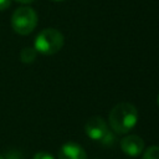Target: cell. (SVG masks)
Returning a JSON list of instances; mask_svg holds the SVG:
<instances>
[{
    "mask_svg": "<svg viewBox=\"0 0 159 159\" xmlns=\"http://www.w3.org/2000/svg\"><path fill=\"white\" fill-rule=\"evenodd\" d=\"M108 119L114 133L125 134L135 127L138 122V111L132 103L122 102L112 108Z\"/></svg>",
    "mask_w": 159,
    "mask_h": 159,
    "instance_id": "1",
    "label": "cell"
},
{
    "mask_svg": "<svg viewBox=\"0 0 159 159\" xmlns=\"http://www.w3.org/2000/svg\"><path fill=\"white\" fill-rule=\"evenodd\" d=\"M63 35L52 27L42 30L35 39L34 48L42 55H55L63 46Z\"/></svg>",
    "mask_w": 159,
    "mask_h": 159,
    "instance_id": "2",
    "label": "cell"
},
{
    "mask_svg": "<svg viewBox=\"0 0 159 159\" xmlns=\"http://www.w3.org/2000/svg\"><path fill=\"white\" fill-rule=\"evenodd\" d=\"M37 25V14L29 6H21L16 9L11 16L12 30L19 35L31 34Z\"/></svg>",
    "mask_w": 159,
    "mask_h": 159,
    "instance_id": "3",
    "label": "cell"
},
{
    "mask_svg": "<svg viewBox=\"0 0 159 159\" xmlns=\"http://www.w3.org/2000/svg\"><path fill=\"white\" fill-rule=\"evenodd\" d=\"M84 130H86V134L91 139H93V140H101L109 129H108L107 122L102 117L93 116V117H91L87 120V123L84 125Z\"/></svg>",
    "mask_w": 159,
    "mask_h": 159,
    "instance_id": "4",
    "label": "cell"
},
{
    "mask_svg": "<svg viewBox=\"0 0 159 159\" xmlns=\"http://www.w3.org/2000/svg\"><path fill=\"white\" fill-rule=\"evenodd\" d=\"M120 148L123 153L128 157H138L143 153L144 149V140L135 134H129L122 138L120 140Z\"/></svg>",
    "mask_w": 159,
    "mask_h": 159,
    "instance_id": "5",
    "label": "cell"
},
{
    "mask_svg": "<svg viewBox=\"0 0 159 159\" xmlns=\"http://www.w3.org/2000/svg\"><path fill=\"white\" fill-rule=\"evenodd\" d=\"M58 159H87V154L80 144L75 142H68L60 148Z\"/></svg>",
    "mask_w": 159,
    "mask_h": 159,
    "instance_id": "6",
    "label": "cell"
},
{
    "mask_svg": "<svg viewBox=\"0 0 159 159\" xmlns=\"http://www.w3.org/2000/svg\"><path fill=\"white\" fill-rule=\"evenodd\" d=\"M36 53L37 51L32 47H25L20 52V58L24 63H32L36 60Z\"/></svg>",
    "mask_w": 159,
    "mask_h": 159,
    "instance_id": "7",
    "label": "cell"
},
{
    "mask_svg": "<svg viewBox=\"0 0 159 159\" xmlns=\"http://www.w3.org/2000/svg\"><path fill=\"white\" fill-rule=\"evenodd\" d=\"M142 159H159V147L158 145H152L149 147L144 154Z\"/></svg>",
    "mask_w": 159,
    "mask_h": 159,
    "instance_id": "8",
    "label": "cell"
},
{
    "mask_svg": "<svg viewBox=\"0 0 159 159\" xmlns=\"http://www.w3.org/2000/svg\"><path fill=\"white\" fill-rule=\"evenodd\" d=\"M99 142H101L103 145H106V147H112V145L116 143V135H114L113 132L108 130V132L104 134V137H103Z\"/></svg>",
    "mask_w": 159,
    "mask_h": 159,
    "instance_id": "9",
    "label": "cell"
},
{
    "mask_svg": "<svg viewBox=\"0 0 159 159\" xmlns=\"http://www.w3.org/2000/svg\"><path fill=\"white\" fill-rule=\"evenodd\" d=\"M32 159H55V158H53L51 154L46 153V152H39V153H36V154L34 155Z\"/></svg>",
    "mask_w": 159,
    "mask_h": 159,
    "instance_id": "10",
    "label": "cell"
},
{
    "mask_svg": "<svg viewBox=\"0 0 159 159\" xmlns=\"http://www.w3.org/2000/svg\"><path fill=\"white\" fill-rule=\"evenodd\" d=\"M4 159H22V155L19 153V152H15V150H11L9 152Z\"/></svg>",
    "mask_w": 159,
    "mask_h": 159,
    "instance_id": "11",
    "label": "cell"
},
{
    "mask_svg": "<svg viewBox=\"0 0 159 159\" xmlns=\"http://www.w3.org/2000/svg\"><path fill=\"white\" fill-rule=\"evenodd\" d=\"M11 5V0H0V11L9 9Z\"/></svg>",
    "mask_w": 159,
    "mask_h": 159,
    "instance_id": "12",
    "label": "cell"
},
{
    "mask_svg": "<svg viewBox=\"0 0 159 159\" xmlns=\"http://www.w3.org/2000/svg\"><path fill=\"white\" fill-rule=\"evenodd\" d=\"M16 1H19V2H21V4H30V2H32V1H35V0H16Z\"/></svg>",
    "mask_w": 159,
    "mask_h": 159,
    "instance_id": "13",
    "label": "cell"
},
{
    "mask_svg": "<svg viewBox=\"0 0 159 159\" xmlns=\"http://www.w3.org/2000/svg\"><path fill=\"white\" fill-rule=\"evenodd\" d=\"M52 1H63V0H52Z\"/></svg>",
    "mask_w": 159,
    "mask_h": 159,
    "instance_id": "14",
    "label": "cell"
},
{
    "mask_svg": "<svg viewBox=\"0 0 159 159\" xmlns=\"http://www.w3.org/2000/svg\"><path fill=\"white\" fill-rule=\"evenodd\" d=\"M158 104H159V96H158Z\"/></svg>",
    "mask_w": 159,
    "mask_h": 159,
    "instance_id": "15",
    "label": "cell"
},
{
    "mask_svg": "<svg viewBox=\"0 0 159 159\" xmlns=\"http://www.w3.org/2000/svg\"><path fill=\"white\" fill-rule=\"evenodd\" d=\"M0 159H4V158H2V157H1V155H0Z\"/></svg>",
    "mask_w": 159,
    "mask_h": 159,
    "instance_id": "16",
    "label": "cell"
}]
</instances>
